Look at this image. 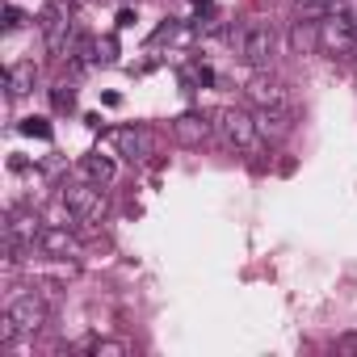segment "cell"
Returning <instances> with one entry per match:
<instances>
[{
  "label": "cell",
  "instance_id": "obj_3",
  "mask_svg": "<svg viewBox=\"0 0 357 357\" xmlns=\"http://www.w3.org/2000/svg\"><path fill=\"white\" fill-rule=\"evenodd\" d=\"M68 206H72V215L80 219V223H97V219H105V194H101V185L93 181V185H68L63 194H59Z\"/></svg>",
  "mask_w": 357,
  "mask_h": 357
},
{
  "label": "cell",
  "instance_id": "obj_10",
  "mask_svg": "<svg viewBox=\"0 0 357 357\" xmlns=\"http://www.w3.org/2000/svg\"><path fill=\"white\" fill-rule=\"evenodd\" d=\"M248 101H257V105H269V109H290V97H286V89H282L278 80H269V76H257V80L248 84Z\"/></svg>",
  "mask_w": 357,
  "mask_h": 357
},
{
  "label": "cell",
  "instance_id": "obj_19",
  "mask_svg": "<svg viewBox=\"0 0 357 357\" xmlns=\"http://www.w3.org/2000/svg\"><path fill=\"white\" fill-rule=\"evenodd\" d=\"M22 130L34 135V139H51V122L47 118H22Z\"/></svg>",
  "mask_w": 357,
  "mask_h": 357
},
{
  "label": "cell",
  "instance_id": "obj_14",
  "mask_svg": "<svg viewBox=\"0 0 357 357\" xmlns=\"http://www.w3.org/2000/svg\"><path fill=\"white\" fill-rule=\"evenodd\" d=\"M114 143H118V151H122L126 160H143V155H147V135H143V130H118Z\"/></svg>",
  "mask_w": 357,
  "mask_h": 357
},
{
  "label": "cell",
  "instance_id": "obj_8",
  "mask_svg": "<svg viewBox=\"0 0 357 357\" xmlns=\"http://www.w3.org/2000/svg\"><path fill=\"white\" fill-rule=\"evenodd\" d=\"M9 311H13V319H17V328H22V332H38V328L47 324V307H43V298H34V294L13 298V303H9Z\"/></svg>",
  "mask_w": 357,
  "mask_h": 357
},
{
  "label": "cell",
  "instance_id": "obj_2",
  "mask_svg": "<svg viewBox=\"0 0 357 357\" xmlns=\"http://www.w3.org/2000/svg\"><path fill=\"white\" fill-rule=\"evenodd\" d=\"M211 118H215V130L223 135L227 147H236V151H257V147H261V130H257L252 114L223 105V109H215Z\"/></svg>",
  "mask_w": 357,
  "mask_h": 357
},
{
  "label": "cell",
  "instance_id": "obj_20",
  "mask_svg": "<svg viewBox=\"0 0 357 357\" xmlns=\"http://www.w3.org/2000/svg\"><path fill=\"white\" fill-rule=\"evenodd\" d=\"M89 349H93L97 357H122V353H126V344H122V340H93Z\"/></svg>",
  "mask_w": 357,
  "mask_h": 357
},
{
  "label": "cell",
  "instance_id": "obj_12",
  "mask_svg": "<svg viewBox=\"0 0 357 357\" xmlns=\"http://www.w3.org/2000/svg\"><path fill=\"white\" fill-rule=\"evenodd\" d=\"M5 231H9V236H17V240H26V244H38V236H43L47 227H43V219H38V215H22V211H13V215H9V223H5Z\"/></svg>",
  "mask_w": 357,
  "mask_h": 357
},
{
  "label": "cell",
  "instance_id": "obj_22",
  "mask_svg": "<svg viewBox=\"0 0 357 357\" xmlns=\"http://www.w3.org/2000/svg\"><path fill=\"white\" fill-rule=\"evenodd\" d=\"M336 349H340V353H357V332H344V336H336Z\"/></svg>",
  "mask_w": 357,
  "mask_h": 357
},
{
  "label": "cell",
  "instance_id": "obj_11",
  "mask_svg": "<svg viewBox=\"0 0 357 357\" xmlns=\"http://www.w3.org/2000/svg\"><path fill=\"white\" fill-rule=\"evenodd\" d=\"M38 248H43V252H51V257H72L80 244H76V236H72L68 227H55V223H51V227L38 236Z\"/></svg>",
  "mask_w": 357,
  "mask_h": 357
},
{
  "label": "cell",
  "instance_id": "obj_6",
  "mask_svg": "<svg viewBox=\"0 0 357 357\" xmlns=\"http://www.w3.org/2000/svg\"><path fill=\"white\" fill-rule=\"evenodd\" d=\"M211 130H215V122H211L206 114H181V118L172 122L176 143H185V147H202V143L211 139Z\"/></svg>",
  "mask_w": 357,
  "mask_h": 357
},
{
  "label": "cell",
  "instance_id": "obj_16",
  "mask_svg": "<svg viewBox=\"0 0 357 357\" xmlns=\"http://www.w3.org/2000/svg\"><path fill=\"white\" fill-rule=\"evenodd\" d=\"M315 43H319V30H315L311 22H294V30H290V47H294L298 55H307V51H315Z\"/></svg>",
  "mask_w": 357,
  "mask_h": 357
},
{
  "label": "cell",
  "instance_id": "obj_18",
  "mask_svg": "<svg viewBox=\"0 0 357 357\" xmlns=\"http://www.w3.org/2000/svg\"><path fill=\"white\" fill-rule=\"evenodd\" d=\"M17 319H13V311H5V315H0V344H13L17 340Z\"/></svg>",
  "mask_w": 357,
  "mask_h": 357
},
{
  "label": "cell",
  "instance_id": "obj_5",
  "mask_svg": "<svg viewBox=\"0 0 357 357\" xmlns=\"http://www.w3.org/2000/svg\"><path fill=\"white\" fill-rule=\"evenodd\" d=\"M319 43H324L332 55H349V51H353V43H357V26H353L344 13H332V17H324Z\"/></svg>",
  "mask_w": 357,
  "mask_h": 357
},
{
  "label": "cell",
  "instance_id": "obj_21",
  "mask_svg": "<svg viewBox=\"0 0 357 357\" xmlns=\"http://www.w3.org/2000/svg\"><path fill=\"white\" fill-rule=\"evenodd\" d=\"M22 26H26V13H22L17 5H9V9H5V30H22Z\"/></svg>",
  "mask_w": 357,
  "mask_h": 357
},
{
  "label": "cell",
  "instance_id": "obj_4",
  "mask_svg": "<svg viewBox=\"0 0 357 357\" xmlns=\"http://www.w3.org/2000/svg\"><path fill=\"white\" fill-rule=\"evenodd\" d=\"M43 38H47V51L51 55H68V47H72V22H68V13H63V5H47L43 9Z\"/></svg>",
  "mask_w": 357,
  "mask_h": 357
},
{
  "label": "cell",
  "instance_id": "obj_1",
  "mask_svg": "<svg viewBox=\"0 0 357 357\" xmlns=\"http://www.w3.org/2000/svg\"><path fill=\"white\" fill-rule=\"evenodd\" d=\"M227 43H231L252 68H269L273 55H278V34H273V26H265V22H248V26L227 30Z\"/></svg>",
  "mask_w": 357,
  "mask_h": 357
},
{
  "label": "cell",
  "instance_id": "obj_17",
  "mask_svg": "<svg viewBox=\"0 0 357 357\" xmlns=\"http://www.w3.org/2000/svg\"><path fill=\"white\" fill-rule=\"evenodd\" d=\"M51 101H55V109H76V89L72 84H55L51 89Z\"/></svg>",
  "mask_w": 357,
  "mask_h": 357
},
{
  "label": "cell",
  "instance_id": "obj_7",
  "mask_svg": "<svg viewBox=\"0 0 357 357\" xmlns=\"http://www.w3.org/2000/svg\"><path fill=\"white\" fill-rule=\"evenodd\" d=\"M252 122H257V130H261V139H265V143H282V139L290 135V109H269V105H257Z\"/></svg>",
  "mask_w": 357,
  "mask_h": 357
},
{
  "label": "cell",
  "instance_id": "obj_23",
  "mask_svg": "<svg viewBox=\"0 0 357 357\" xmlns=\"http://www.w3.org/2000/svg\"><path fill=\"white\" fill-rule=\"evenodd\" d=\"M130 26H135V9H122L118 13V30H130Z\"/></svg>",
  "mask_w": 357,
  "mask_h": 357
},
{
  "label": "cell",
  "instance_id": "obj_13",
  "mask_svg": "<svg viewBox=\"0 0 357 357\" xmlns=\"http://www.w3.org/2000/svg\"><path fill=\"white\" fill-rule=\"evenodd\" d=\"M80 172L89 176V181L105 185V181H114V160H109V155H84V160H80Z\"/></svg>",
  "mask_w": 357,
  "mask_h": 357
},
{
  "label": "cell",
  "instance_id": "obj_15",
  "mask_svg": "<svg viewBox=\"0 0 357 357\" xmlns=\"http://www.w3.org/2000/svg\"><path fill=\"white\" fill-rule=\"evenodd\" d=\"M336 0H294V13L298 22H319V17H332Z\"/></svg>",
  "mask_w": 357,
  "mask_h": 357
},
{
  "label": "cell",
  "instance_id": "obj_9",
  "mask_svg": "<svg viewBox=\"0 0 357 357\" xmlns=\"http://www.w3.org/2000/svg\"><path fill=\"white\" fill-rule=\"evenodd\" d=\"M34 80H38V63H30V59H22V63H9V72H5V97L13 101V97H26V93H34Z\"/></svg>",
  "mask_w": 357,
  "mask_h": 357
}]
</instances>
